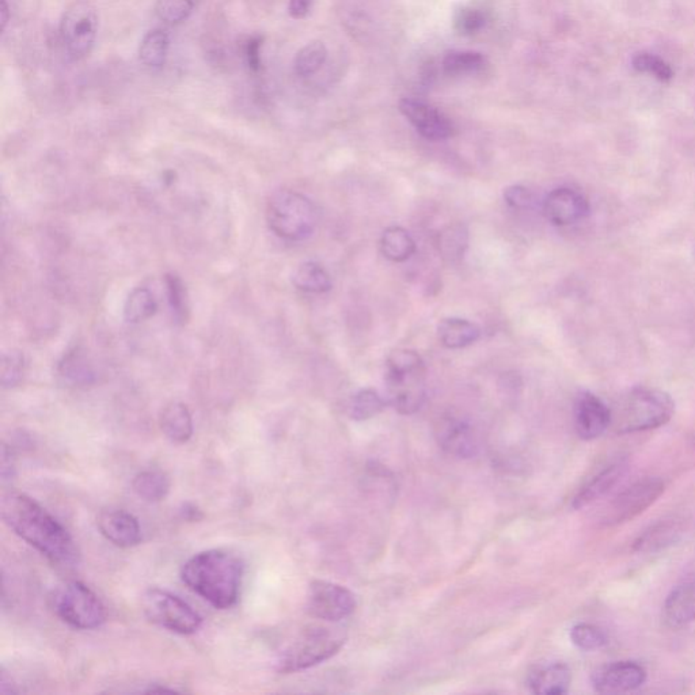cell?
Here are the masks:
<instances>
[{
	"label": "cell",
	"instance_id": "cell-1",
	"mask_svg": "<svg viewBox=\"0 0 695 695\" xmlns=\"http://www.w3.org/2000/svg\"><path fill=\"white\" fill-rule=\"evenodd\" d=\"M0 510L5 524L54 565H77L79 552L74 539L35 499L21 492H10L3 496Z\"/></svg>",
	"mask_w": 695,
	"mask_h": 695
},
{
	"label": "cell",
	"instance_id": "cell-2",
	"mask_svg": "<svg viewBox=\"0 0 695 695\" xmlns=\"http://www.w3.org/2000/svg\"><path fill=\"white\" fill-rule=\"evenodd\" d=\"M244 571L238 555L226 550H205L186 561L181 579L213 607L227 610L238 602Z\"/></svg>",
	"mask_w": 695,
	"mask_h": 695
},
{
	"label": "cell",
	"instance_id": "cell-3",
	"mask_svg": "<svg viewBox=\"0 0 695 695\" xmlns=\"http://www.w3.org/2000/svg\"><path fill=\"white\" fill-rule=\"evenodd\" d=\"M385 383L389 405L401 414L419 411L427 397V369L421 356L410 349L391 353L386 361Z\"/></svg>",
	"mask_w": 695,
	"mask_h": 695
},
{
	"label": "cell",
	"instance_id": "cell-4",
	"mask_svg": "<svg viewBox=\"0 0 695 695\" xmlns=\"http://www.w3.org/2000/svg\"><path fill=\"white\" fill-rule=\"evenodd\" d=\"M674 413V399L666 391L636 388L611 409V425L618 433L644 432L663 427Z\"/></svg>",
	"mask_w": 695,
	"mask_h": 695
},
{
	"label": "cell",
	"instance_id": "cell-5",
	"mask_svg": "<svg viewBox=\"0 0 695 695\" xmlns=\"http://www.w3.org/2000/svg\"><path fill=\"white\" fill-rule=\"evenodd\" d=\"M269 229L280 238L299 242L310 238L318 224V211L305 194L283 189L266 202Z\"/></svg>",
	"mask_w": 695,
	"mask_h": 695
},
{
	"label": "cell",
	"instance_id": "cell-6",
	"mask_svg": "<svg viewBox=\"0 0 695 695\" xmlns=\"http://www.w3.org/2000/svg\"><path fill=\"white\" fill-rule=\"evenodd\" d=\"M346 636L329 628L314 627L285 648L277 660L280 674H292L329 660L346 644Z\"/></svg>",
	"mask_w": 695,
	"mask_h": 695
},
{
	"label": "cell",
	"instance_id": "cell-7",
	"mask_svg": "<svg viewBox=\"0 0 695 695\" xmlns=\"http://www.w3.org/2000/svg\"><path fill=\"white\" fill-rule=\"evenodd\" d=\"M54 610L61 621L74 629L93 630L107 621L99 597L80 581H69L54 596Z\"/></svg>",
	"mask_w": 695,
	"mask_h": 695
},
{
	"label": "cell",
	"instance_id": "cell-8",
	"mask_svg": "<svg viewBox=\"0 0 695 695\" xmlns=\"http://www.w3.org/2000/svg\"><path fill=\"white\" fill-rule=\"evenodd\" d=\"M141 606L152 624L177 635H194L202 628V617L185 600L165 589L151 588L144 592Z\"/></svg>",
	"mask_w": 695,
	"mask_h": 695
},
{
	"label": "cell",
	"instance_id": "cell-9",
	"mask_svg": "<svg viewBox=\"0 0 695 695\" xmlns=\"http://www.w3.org/2000/svg\"><path fill=\"white\" fill-rule=\"evenodd\" d=\"M99 16L94 7L78 2L67 8L60 25V37L72 60L88 57L96 43Z\"/></svg>",
	"mask_w": 695,
	"mask_h": 695
},
{
	"label": "cell",
	"instance_id": "cell-10",
	"mask_svg": "<svg viewBox=\"0 0 695 695\" xmlns=\"http://www.w3.org/2000/svg\"><path fill=\"white\" fill-rule=\"evenodd\" d=\"M664 491L666 486L659 478L638 481L608 503L607 508L603 511V525L621 524L638 518L658 502Z\"/></svg>",
	"mask_w": 695,
	"mask_h": 695
},
{
	"label": "cell",
	"instance_id": "cell-11",
	"mask_svg": "<svg viewBox=\"0 0 695 695\" xmlns=\"http://www.w3.org/2000/svg\"><path fill=\"white\" fill-rule=\"evenodd\" d=\"M355 608V595L346 586L324 580H316L310 584L306 611L313 618L338 622L349 617Z\"/></svg>",
	"mask_w": 695,
	"mask_h": 695
},
{
	"label": "cell",
	"instance_id": "cell-12",
	"mask_svg": "<svg viewBox=\"0 0 695 695\" xmlns=\"http://www.w3.org/2000/svg\"><path fill=\"white\" fill-rule=\"evenodd\" d=\"M436 439L439 446L455 458L469 460L480 450L477 435L469 422L454 416L441 417L436 424Z\"/></svg>",
	"mask_w": 695,
	"mask_h": 695
},
{
	"label": "cell",
	"instance_id": "cell-13",
	"mask_svg": "<svg viewBox=\"0 0 695 695\" xmlns=\"http://www.w3.org/2000/svg\"><path fill=\"white\" fill-rule=\"evenodd\" d=\"M399 110L428 140L441 141L454 135V125L436 108L416 99H404Z\"/></svg>",
	"mask_w": 695,
	"mask_h": 695
},
{
	"label": "cell",
	"instance_id": "cell-14",
	"mask_svg": "<svg viewBox=\"0 0 695 695\" xmlns=\"http://www.w3.org/2000/svg\"><path fill=\"white\" fill-rule=\"evenodd\" d=\"M589 202L580 192L571 188H557L547 194L544 213L555 226H571L588 216Z\"/></svg>",
	"mask_w": 695,
	"mask_h": 695
},
{
	"label": "cell",
	"instance_id": "cell-15",
	"mask_svg": "<svg viewBox=\"0 0 695 695\" xmlns=\"http://www.w3.org/2000/svg\"><path fill=\"white\" fill-rule=\"evenodd\" d=\"M647 671L635 661H619L602 667L592 675V686L599 693H627L641 688Z\"/></svg>",
	"mask_w": 695,
	"mask_h": 695
},
{
	"label": "cell",
	"instance_id": "cell-16",
	"mask_svg": "<svg viewBox=\"0 0 695 695\" xmlns=\"http://www.w3.org/2000/svg\"><path fill=\"white\" fill-rule=\"evenodd\" d=\"M611 425V409L596 396L584 391L575 404V430L583 441H594Z\"/></svg>",
	"mask_w": 695,
	"mask_h": 695
},
{
	"label": "cell",
	"instance_id": "cell-17",
	"mask_svg": "<svg viewBox=\"0 0 695 695\" xmlns=\"http://www.w3.org/2000/svg\"><path fill=\"white\" fill-rule=\"evenodd\" d=\"M102 535L117 547L128 549L141 542V528L138 519L124 510L102 511L99 516Z\"/></svg>",
	"mask_w": 695,
	"mask_h": 695
},
{
	"label": "cell",
	"instance_id": "cell-18",
	"mask_svg": "<svg viewBox=\"0 0 695 695\" xmlns=\"http://www.w3.org/2000/svg\"><path fill=\"white\" fill-rule=\"evenodd\" d=\"M572 672L564 663L535 667L528 675L527 685L534 694L560 695L568 693Z\"/></svg>",
	"mask_w": 695,
	"mask_h": 695
},
{
	"label": "cell",
	"instance_id": "cell-19",
	"mask_svg": "<svg viewBox=\"0 0 695 695\" xmlns=\"http://www.w3.org/2000/svg\"><path fill=\"white\" fill-rule=\"evenodd\" d=\"M664 617L672 628H682L695 621V583L680 584L672 589L664 605Z\"/></svg>",
	"mask_w": 695,
	"mask_h": 695
},
{
	"label": "cell",
	"instance_id": "cell-20",
	"mask_svg": "<svg viewBox=\"0 0 695 695\" xmlns=\"http://www.w3.org/2000/svg\"><path fill=\"white\" fill-rule=\"evenodd\" d=\"M628 464L624 461H619L611 464V466L606 467L603 472H600L596 477L592 478L586 486L576 494L574 499V508L579 510V508L586 507V505L591 504V503L596 502L600 497L606 496L617 483L621 481L627 472Z\"/></svg>",
	"mask_w": 695,
	"mask_h": 695
},
{
	"label": "cell",
	"instance_id": "cell-21",
	"mask_svg": "<svg viewBox=\"0 0 695 695\" xmlns=\"http://www.w3.org/2000/svg\"><path fill=\"white\" fill-rule=\"evenodd\" d=\"M163 435L174 444H185L193 436V419L188 406L171 402L165 406L160 417Z\"/></svg>",
	"mask_w": 695,
	"mask_h": 695
},
{
	"label": "cell",
	"instance_id": "cell-22",
	"mask_svg": "<svg viewBox=\"0 0 695 695\" xmlns=\"http://www.w3.org/2000/svg\"><path fill=\"white\" fill-rule=\"evenodd\" d=\"M481 329L474 322L462 318L441 319L438 325V338L447 349H462L480 338Z\"/></svg>",
	"mask_w": 695,
	"mask_h": 695
},
{
	"label": "cell",
	"instance_id": "cell-23",
	"mask_svg": "<svg viewBox=\"0 0 695 695\" xmlns=\"http://www.w3.org/2000/svg\"><path fill=\"white\" fill-rule=\"evenodd\" d=\"M682 524L677 521H664L645 531L635 542V550L639 553H653L671 546L679 539Z\"/></svg>",
	"mask_w": 695,
	"mask_h": 695
},
{
	"label": "cell",
	"instance_id": "cell-24",
	"mask_svg": "<svg viewBox=\"0 0 695 695\" xmlns=\"http://www.w3.org/2000/svg\"><path fill=\"white\" fill-rule=\"evenodd\" d=\"M292 283L299 291L324 294L332 290V277L321 264L307 261L300 264L292 275Z\"/></svg>",
	"mask_w": 695,
	"mask_h": 695
},
{
	"label": "cell",
	"instance_id": "cell-25",
	"mask_svg": "<svg viewBox=\"0 0 695 695\" xmlns=\"http://www.w3.org/2000/svg\"><path fill=\"white\" fill-rule=\"evenodd\" d=\"M380 250L391 263H405L416 253V242L402 227L391 226L382 233Z\"/></svg>",
	"mask_w": 695,
	"mask_h": 695
},
{
	"label": "cell",
	"instance_id": "cell-26",
	"mask_svg": "<svg viewBox=\"0 0 695 695\" xmlns=\"http://www.w3.org/2000/svg\"><path fill=\"white\" fill-rule=\"evenodd\" d=\"M133 492L147 503H160L171 492V480L160 470H146L139 472L132 481Z\"/></svg>",
	"mask_w": 695,
	"mask_h": 695
},
{
	"label": "cell",
	"instance_id": "cell-27",
	"mask_svg": "<svg viewBox=\"0 0 695 695\" xmlns=\"http://www.w3.org/2000/svg\"><path fill=\"white\" fill-rule=\"evenodd\" d=\"M58 375L72 386H88L96 382V372L79 349L64 356L58 364Z\"/></svg>",
	"mask_w": 695,
	"mask_h": 695
},
{
	"label": "cell",
	"instance_id": "cell-28",
	"mask_svg": "<svg viewBox=\"0 0 695 695\" xmlns=\"http://www.w3.org/2000/svg\"><path fill=\"white\" fill-rule=\"evenodd\" d=\"M171 37L162 29H154L144 36L139 48L140 60L151 68H160L166 63L168 58Z\"/></svg>",
	"mask_w": 695,
	"mask_h": 695
},
{
	"label": "cell",
	"instance_id": "cell-29",
	"mask_svg": "<svg viewBox=\"0 0 695 695\" xmlns=\"http://www.w3.org/2000/svg\"><path fill=\"white\" fill-rule=\"evenodd\" d=\"M158 303L154 295L147 288H135L128 296L124 306V318L130 324H140L155 316Z\"/></svg>",
	"mask_w": 695,
	"mask_h": 695
},
{
	"label": "cell",
	"instance_id": "cell-30",
	"mask_svg": "<svg viewBox=\"0 0 695 695\" xmlns=\"http://www.w3.org/2000/svg\"><path fill=\"white\" fill-rule=\"evenodd\" d=\"M467 244H469V233L463 224H452L439 233V252L449 263H457L463 258Z\"/></svg>",
	"mask_w": 695,
	"mask_h": 695
},
{
	"label": "cell",
	"instance_id": "cell-31",
	"mask_svg": "<svg viewBox=\"0 0 695 695\" xmlns=\"http://www.w3.org/2000/svg\"><path fill=\"white\" fill-rule=\"evenodd\" d=\"M327 49L322 41H313L303 47L295 58V71L299 77L307 78L316 74L324 66Z\"/></svg>",
	"mask_w": 695,
	"mask_h": 695
},
{
	"label": "cell",
	"instance_id": "cell-32",
	"mask_svg": "<svg viewBox=\"0 0 695 695\" xmlns=\"http://www.w3.org/2000/svg\"><path fill=\"white\" fill-rule=\"evenodd\" d=\"M386 406L385 399L372 390V389H364L358 391L350 399L349 413L353 420L363 421V420L372 419L379 414Z\"/></svg>",
	"mask_w": 695,
	"mask_h": 695
},
{
	"label": "cell",
	"instance_id": "cell-33",
	"mask_svg": "<svg viewBox=\"0 0 695 695\" xmlns=\"http://www.w3.org/2000/svg\"><path fill=\"white\" fill-rule=\"evenodd\" d=\"M485 64V57L480 52L451 51L443 58V68L449 75H464L477 72Z\"/></svg>",
	"mask_w": 695,
	"mask_h": 695
},
{
	"label": "cell",
	"instance_id": "cell-34",
	"mask_svg": "<svg viewBox=\"0 0 695 695\" xmlns=\"http://www.w3.org/2000/svg\"><path fill=\"white\" fill-rule=\"evenodd\" d=\"M193 7V0H157L155 11L161 21L169 25H178L191 16Z\"/></svg>",
	"mask_w": 695,
	"mask_h": 695
},
{
	"label": "cell",
	"instance_id": "cell-35",
	"mask_svg": "<svg viewBox=\"0 0 695 695\" xmlns=\"http://www.w3.org/2000/svg\"><path fill=\"white\" fill-rule=\"evenodd\" d=\"M166 285H168L169 306H171V313H173V318L175 321L183 324L188 319L189 311L185 285L175 275L166 276Z\"/></svg>",
	"mask_w": 695,
	"mask_h": 695
},
{
	"label": "cell",
	"instance_id": "cell-36",
	"mask_svg": "<svg viewBox=\"0 0 695 695\" xmlns=\"http://www.w3.org/2000/svg\"><path fill=\"white\" fill-rule=\"evenodd\" d=\"M632 64L636 71L653 75L656 79L661 80V82H669L674 77L669 64L656 55L641 52L633 57Z\"/></svg>",
	"mask_w": 695,
	"mask_h": 695
},
{
	"label": "cell",
	"instance_id": "cell-37",
	"mask_svg": "<svg viewBox=\"0 0 695 695\" xmlns=\"http://www.w3.org/2000/svg\"><path fill=\"white\" fill-rule=\"evenodd\" d=\"M25 372V358L21 352L5 353L2 356V364H0V378L5 389L16 388L19 385Z\"/></svg>",
	"mask_w": 695,
	"mask_h": 695
},
{
	"label": "cell",
	"instance_id": "cell-38",
	"mask_svg": "<svg viewBox=\"0 0 695 695\" xmlns=\"http://www.w3.org/2000/svg\"><path fill=\"white\" fill-rule=\"evenodd\" d=\"M571 639L581 650H597L605 647L607 638L599 628L589 624H579L572 628Z\"/></svg>",
	"mask_w": 695,
	"mask_h": 695
},
{
	"label": "cell",
	"instance_id": "cell-39",
	"mask_svg": "<svg viewBox=\"0 0 695 695\" xmlns=\"http://www.w3.org/2000/svg\"><path fill=\"white\" fill-rule=\"evenodd\" d=\"M485 14L475 8H463L455 18V27L461 35H474L485 26Z\"/></svg>",
	"mask_w": 695,
	"mask_h": 695
},
{
	"label": "cell",
	"instance_id": "cell-40",
	"mask_svg": "<svg viewBox=\"0 0 695 695\" xmlns=\"http://www.w3.org/2000/svg\"><path fill=\"white\" fill-rule=\"evenodd\" d=\"M264 38L261 36H253L244 43V57L246 61L247 68L252 72H258L263 67V58H261V49H263Z\"/></svg>",
	"mask_w": 695,
	"mask_h": 695
},
{
	"label": "cell",
	"instance_id": "cell-41",
	"mask_svg": "<svg viewBox=\"0 0 695 695\" xmlns=\"http://www.w3.org/2000/svg\"><path fill=\"white\" fill-rule=\"evenodd\" d=\"M504 200L511 207L524 210L533 204V193L524 186L513 185L505 189Z\"/></svg>",
	"mask_w": 695,
	"mask_h": 695
},
{
	"label": "cell",
	"instance_id": "cell-42",
	"mask_svg": "<svg viewBox=\"0 0 695 695\" xmlns=\"http://www.w3.org/2000/svg\"><path fill=\"white\" fill-rule=\"evenodd\" d=\"M313 0H290L288 11L292 18L302 19L310 13Z\"/></svg>",
	"mask_w": 695,
	"mask_h": 695
},
{
	"label": "cell",
	"instance_id": "cell-43",
	"mask_svg": "<svg viewBox=\"0 0 695 695\" xmlns=\"http://www.w3.org/2000/svg\"><path fill=\"white\" fill-rule=\"evenodd\" d=\"M181 513H182L183 519H186V521L197 522L202 519V511L193 504L183 505V510L181 511Z\"/></svg>",
	"mask_w": 695,
	"mask_h": 695
},
{
	"label": "cell",
	"instance_id": "cell-44",
	"mask_svg": "<svg viewBox=\"0 0 695 695\" xmlns=\"http://www.w3.org/2000/svg\"><path fill=\"white\" fill-rule=\"evenodd\" d=\"M8 22V5L7 0H2V29H5V25Z\"/></svg>",
	"mask_w": 695,
	"mask_h": 695
}]
</instances>
